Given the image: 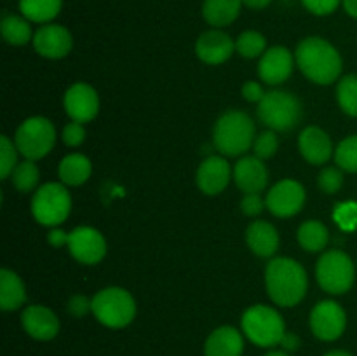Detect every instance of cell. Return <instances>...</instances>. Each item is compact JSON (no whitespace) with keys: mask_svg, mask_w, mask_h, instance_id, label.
Instances as JSON below:
<instances>
[{"mask_svg":"<svg viewBox=\"0 0 357 356\" xmlns=\"http://www.w3.org/2000/svg\"><path fill=\"white\" fill-rule=\"evenodd\" d=\"M16 150H17L16 143L10 142L9 136L6 135L0 136V177H2V180H6L7 177H10L14 168L17 166Z\"/></svg>","mask_w":357,"mask_h":356,"instance_id":"cell-33","label":"cell"},{"mask_svg":"<svg viewBox=\"0 0 357 356\" xmlns=\"http://www.w3.org/2000/svg\"><path fill=\"white\" fill-rule=\"evenodd\" d=\"M316 278L321 288L331 295L347 293L356 279L354 262L342 250L326 251L317 260Z\"/></svg>","mask_w":357,"mask_h":356,"instance_id":"cell-8","label":"cell"},{"mask_svg":"<svg viewBox=\"0 0 357 356\" xmlns=\"http://www.w3.org/2000/svg\"><path fill=\"white\" fill-rule=\"evenodd\" d=\"M265 286L272 302L281 307H293L305 297L309 279L305 269L295 258L275 257L265 269Z\"/></svg>","mask_w":357,"mask_h":356,"instance_id":"cell-1","label":"cell"},{"mask_svg":"<svg viewBox=\"0 0 357 356\" xmlns=\"http://www.w3.org/2000/svg\"><path fill=\"white\" fill-rule=\"evenodd\" d=\"M66 248L70 255L84 265L98 264L107 255V241L103 234L89 225H80L70 230Z\"/></svg>","mask_w":357,"mask_h":356,"instance_id":"cell-11","label":"cell"},{"mask_svg":"<svg viewBox=\"0 0 357 356\" xmlns=\"http://www.w3.org/2000/svg\"><path fill=\"white\" fill-rule=\"evenodd\" d=\"M230 177H232V170L227 159H223L222 156H209L197 168L195 181L206 195H218L227 188Z\"/></svg>","mask_w":357,"mask_h":356,"instance_id":"cell-18","label":"cell"},{"mask_svg":"<svg viewBox=\"0 0 357 356\" xmlns=\"http://www.w3.org/2000/svg\"><path fill=\"white\" fill-rule=\"evenodd\" d=\"M264 356H291V355L286 351H282V349H271V351L265 353Z\"/></svg>","mask_w":357,"mask_h":356,"instance_id":"cell-47","label":"cell"},{"mask_svg":"<svg viewBox=\"0 0 357 356\" xmlns=\"http://www.w3.org/2000/svg\"><path fill=\"white\" fill-rule=\"evenodd\" d=\"M255 124L248 114L229 110L222 114L213 129V142L223 156H243L255 143Z\"/></svg>","mask_w":357,"mask_h":356,"instance_id":"cell-3","label":"cell"},{"mask_svg":"<svg viewBox=\"0 0 357 356\" xmlns=\"http://www.w3.org/2000/svg\"><path fill=\"white\" fill-rule=\"evenodd\" d=\"M47 241H49V244L54 248L66 246V243H68V232H65V230H61V229H52V230H49Z\"/></svg>","mask_w":357,"mask_h":356,"instance_id":"cell-43","label":"cell"},{"mask_svg":"<svg viewBox=\"0 0 357 356\" xmlns=\"http://www.w3.org/2000/svg\"><path fill=\"white\" fill-rule=\"evenodd\" d=\"M10 177H13L10 180H13L14 187H16L20 192H23V194H26V192H31L38 185L40 171H38L35 161L26 159L14 168Z\"/></svg>","mask_w":357,"mask_h":356,"instance_id":"cell-30","label":"cell"},{"mask_svg":"<svg viewBox=\"0 0 357 356\" xmlns=\"http://www.w3.org/2000/svg\"><path fill=\"white\" fill-rule=\"evenodd\" d=\"M265 47H267V38L257 30H246L237 37L236 49L243 58L253 59L258 56H264Z\"/></svg>","mask_w":357,"mask_h":356,"instance_id":"cell-31","label":"cell"},{"mask_svg":"<svg viewBox=\"0 0 357 356\" xmlns=\"http://www.w3.org/2000/svg\"><path fill=\"white\" fill-rule=\"evenodd\" d=\"M298 149L303 159L307 163L314 164V166L326 164L331 159V156H333L331 138L324 129L317 128V126H309V128H305L300 133Z\"/></svg>","mask_w":357,"mask_h":356,"instance_id":"cell-20","label":"cell"},{"mask_svg":"<svg viewBox=\"0 0 357 356\" xmlns=\"http://www.w3.org/2000/svg\"><path fill=\"white\" fill-rule=\"evenodd\" d=\"M33 47L44 58L61 59L72 51L73 37L63 24L49 23L33 34Z\"/></svg>","mask_w":357,"mask_h":356,"instance_id":"cell-14","label":"cell"},{"mask_svg":"<svg viewBox=\"0 0 357 356\" xmlns=\"http://www.w3.org/2000/svg\"><path fill=\"white\" fill-rule=\"evenodd\" d=\"M63 0H20L21 16L33 23L47 24L61 13Z\"/></svg>","mask_w":357,"mask_h":356,"instance_id":"cell-26","label":"cell"},{"mask_svg":"<svg viewBox=\"0 0 357 356\" xmlns=\"http://www.w3.org/2000/svg\"><path fill=\"white\" fill-rule=\"evenodd\" d=\"M302 3L309 13L316 16H328L338 9L342 0H302Z\"/></svg>","mask_w":357,"mask_h":356,"instance_id":"cell-39","label":"cell"},{"mask_svg":"<svg viewBox=\"0 0 357 356\" xmlns=\"http://www.w3.org/2000/svg\"><path fill=\"white\" fill-rule=\"evenodd\" d=\"M246 243L255 255L261 258H268L278 251L279 234L278 229L271 222L257 220L250 223L246 229Z\"/></svg>","mask_w":357,"mask_h":356,"instance_id":"cell-22","label":"cell"},{"mask_svg":"<svg viewBox=\"0 0 357 356\" xmlns=\"http://www.w3.org/2000/svg\"><path fill=\"white\" fill-rule=\"evenodd\" d=\"M337 100L342 110L351 117H357V75L351 73L338 80Z\"/></svg>","mask_w":357,"mask_h":356,"instance_id":"cell-29","label":"cell"},{"mask_svg":"<svg viewBox=\"0 0 357 356\" xmlns=\"http://www.w3.org/2000/svg\"><path fill=\"white\" fill-rule=\"evenodd\" d=\"M66 311L73 318H84L86 314L93 313V299H87L86 295H73L66 302Z\"/></svg>","mask_w":357,"mask_h":356,"instance_id":"cell-38","label":"cell"},{"mask_svg":"<svg viewBox=\"0 0 357 356\" xmlns=\"http://www.w3.org/2000/svg\"><path fill=\"white\" fill-rule=\"evenodd\" d=\"M21 325L26 335L40 342H47L56 339L59 334V320L56 313L49 307L35 304L28 306L21 314Z\"/></svg>","mask_w":357,"mask_h":356,"instance_id":"cell-16","label":"cell"},{"mask_svg":"<svg viewBox=\"0 0 357 356\" xmlns=\"http://www.w3.org/2000/svg\"><path fill=\"white\" fill-rule=\"evenodd\" d=\"M265 202L260 194H244L241 199V212L246 216H258L265 208Z\"/></svg>","mask_w":357,"mask_h":356,"instance_id":"cell-40","label":"cell"},{"mask_svg":"<svg viewBox=\"0 0 357 356\" xmlns=\"http://www.w3.org/2000/svg\"><path fill=\"white\" fill-rule=\"evenodd\" d=\"M324 356H354V355L349 351H345V349H333V351H328Z\"/></svg>","mask_w":357,"mask_h":356,"instance_id":"cell-46","label":"cell"},{"mask_svg":"<svg viewBox=\"0 0 357 356\" xmlns=\"http://www.w3.org/2000/svg\"><path fill=\"white\" fill-rule=\"evenodd\" d=\"M296 237L303 250L316 253V251H323L326 248L328 241H330V232L319 220H307L298 227Z\"/></svg>","mask_w":357,"mask_h":356,"instance_id":"cell-28","label":"cell"},{"mask_svg":"<svg viewBox=\"0 0 357 356\" xmlns=\"http://www.w3.org/2000/svg\"><path fill=\"white\" fill-rule=\"evenodd\" d=\"M258 119L275 133L295 129L302 121V101L289 91L274 89L265 93L258 103Z\"/></svg>","mask_w":357,"mask_h":356,"instance_id":"cell-5","label":"cell"},{"mask_svg":"<svg viewBox=\"0 0 357 356\" xmlns=\"http://www.w3.org/2000/svg\"><path fill=\"white\" fill-rule=\"evenodd\" d=\"M72 212V195L65 184L40 185L31 199V213L38 223L45 227H58L65 222Z\"/></svg>","mask_w":357,"mask_h":356,"instance_id":"cell-7","label":"cell"},{"mask_svg":"<svg viewBox=\"0 0 357 356\" xmlns=\"http://www.w3.org/2000/svg\"><path fill=\"white\" fill-rule=\"evenodd\" d=\"M278 147H279L278 133L268 129V131L260 133V135L255 138V143H253L255 156L261 161L271 159V157L278 152Z\"/></svg>","mask_w":357,"mask_h":356,"instance_id":"cell-35","label":"cell"},{"mask_svg":"<svg viewBox=\"0 0 357 356\" xmlns=\"http://www.w3.org/2000/svg\"><path fill=\"white\" fill-rule=\"evenodd\" d=\"M342 6L349 16L357 20V0H342Z\"/></svg>","mask_w":357,"mask_h":356,"instance_id":"cell-45","label":"cell"},{"mask_svg":"<svg viewBox=\"0 0 357 356\" xmlns=\"http://www.w3.org/2000/svg\"><path fill=\"white\" fill-rule=\"evenodd\" d=\"M234 181L244 194H260L268 184V171L257 156H246L234 168Z\"/></svg>","mask_w":357,"mask_h":356,"instance_id":"cell-19","label":"cell"},{"mask_svg":"<svg viewBox=\"0 0 357 356\" xmlns=\"http://www.w3.org/2000/svg\"><path fill=\"white\" fill-rule=\"evenodd\" d=\"M26 300V290L20 276L10 269L0 271V307L2 311H16Z\"/></svg>","mask_w":357,"mask_h":356,"instance_id":"cell-24","label":"cell"},{"mask_svg":"<svg viewBox=\"0 0 357 356\" xmlns=\"http://www.w3.org/2000/svg\"><path fill=\"white\" fill-rule=\"evenodd\" d=\"M0 31H2L3 40L10 45H24L33 40L30 21L17 14H3L0 21Z\"/></svg>","mask_w":357,"mask_h":356,"instance_id":"cell-27","label":"cell"},{"mask_svg":"<svg viewBox=\"0 0 357 356\" xmlns=\"http://www.w3.org/2000/svg\"><path fill=\"white\" fill-rule=\"evenodd\" d=\"M279 346H281L282 351H286V353H289V355H291V353L298 351L300 346H302V341H300V337L296 334L286 330L284 337H282L281 344H279Z\"/></svg>","mask_w":357,"mask_h":356,"instance_id":"cell-42","label":"cell"},{"mask_svg":"<svg viewBox=\"0 0 357 356\" xmlns=\"http://www.w3.org/2000/svg\"><path fill=\"white\" fill-rule=\"evenodd\" d=\"M61 138L63 142H65V145L68 147L82 145L84 140H86V128H84V124H80V122H68V124L65 126V129H63Z\"/></svg>","mask_w":357,"mask_h":356,"instance_id":"cell-37","label":"cell"},{"mask_svg":"<svg viewBox=\"0 0 357 356\" xmlns=\"http://www.w3.org/2000/svg\"><path fill=\"white\" fill-rule=\"evenodd\" d=\"M333 218L342 230H347V232L356 230L357 229V202L356 201L338 202V205L335 206Z\"/></svg>","mask_w":357,"mask_h":356,"instance_id":"cell-34","label":"cell"},{"mask_svg":"<svg viewBox=\"0 0 357 356\" xmlns=\"http://www.w3.org/2000/svg\"><path fill=\"white\" fill-rule=\"evenodd\" d=\"M243 0H204L202 16L213 28H223L232 24L239 17Z\"/></svg>","mask_w":357,"mask_h":356,"instance_id":"cell-23","label":"cell"},{"mask_svg":"<svg viewBox=\"0 0 357 356\" xmlns=\"http://www.w3.org/2000/svg\"><path fill=\"white\" fill-rule=\"evenodd\" d=\"M236 51V42L220 28L204 31L195 42V54L208 65H222Z\"/></svg>","mask_w":357,"mask_h":356,"instance_id":"cell-17","label":"cell"},{"mask_svg":"<svg viewBox=\"0 0 357 356\" xmlns=\"http://www.w3.org/2000/svg\"><path fill=\"white\" fill-rule=\"evenodd\" d=\"M293 65H295L293 52L284 45H274V47L267 49L260 58L258 75L265 84L278 86L289 79V75L293 73Z\"/></svg>","mask_w":357,"mask_h":356,"instance_id":"cell-15","label":"cell"},{"mask_svg":"<svg viewBox=\"0 0 357 356\" xmlns=\"http://www.w3.org/2000/svg\"><path fill=\"white\" fill-rule=\"evenodd\" d=\"M268 212L279 218H289L302 212L305 205V188L300 181L286 178L268 191L265 199Z\"/></svg>","mask_w":357,"mask_h":356,"instance_id":"cell-12","label":"cell"},{"mask_svg":"<svg viewBox=\"0 0 357 356\" xmlns=\"http://www.w3.org/2000/svg\"><path fill=\"white\" fill-rule=\"evenodd\" d=\"M17 152L28 161H38L47 156L56 143V128L49 119L30 117L20 124L14 136Z\"/></svg>","mask_w":357,"mask_h":356,"instance_id":"cell-9","label":"cell"},{"mask_svg":"<svg viewBox=\"0 0 357 356\" xmlns=\"http://www.w3.org/2000/svg\"><path fill=\"white\" fill-rule=\"evenodd\" d=\"M271 3L272 0H243V6L250 7V9H255V10L265 9V7H268Z\"/></svg>","mask_w":357,"mask_h":356,"instance_id":"cell-44","label":"cell"},{"mask_svg":"<svg viewBox=\"0 0 357 356\" xmlns=\"http://www.w3.org/2000/svg\"><path fill=\"white\" fill-rule=\"evenodd\" d=\"M91 173H93V166L84 154H68L66 157H63L58 168L61 184L70 185V187H79V185L86 184Z\"/></svg>","mask_w":357,"mask_h":356,"instance_id":"cell-25","label":"cell"},{"mask_svg":"<svg viewBox=\"0 0 357 356\" xmlns=\"http://www.w3.org/2000/svg\"><path fill=\"white\" fill-rule=\"evenodd\" d=\"M317 185L324 194H337L344 185V175L340 168H324L317 177Z\"/></svg>","mask_w":357,"mask_h":356,"instance_id":"cell-36","label":"cell"},{"mask_svg":"<svg viewBox=\"0 0 357 356\" xmlns=\"http://www.w3.org/2000/svg\"><path fill=\"white\" fill-rule=\"evenodd\" d=\"M244 334L236 327L215 328L204 342V356H243Z\"/></svg>","mask_w":357,"mask_h":356,"instance_id":"cell-21","label":"cell"},{"mask_svg":"<svg viewBox=\"0 0 357 356\" xmlns=\"http://www.w3.org/2000/svg\"><path fill=\"white\" fill-rule=\"evenodd\" d=\"M310 330L319 341L335 342L347 328L345 309L335 300H321L310 311Z\"/></svg>","mask_w":357,"mask_h":356,"instance_id":"cell-10","label":"cell"},{"mask_svg":"<svg viewBox=\"0 0 357 356\" xmlns=\"http://www.w3.org/2000/svg\"><path fill=\"white\" fill-rule=\"evenodd\" d=\"M241 328L248 341L267 349L281 344L286 334V323L281 313L265 304L248 307L241 318Z\"/></svg>","mask_w":357,"mask_h":356,"instance_id":"cell-4","label":"cell"},{"mask_svg":"<svg viewBox=\"0 0 357 356\" xmlns=\"http://www.w3.org/2000/svg\"><path fill=\"white\" fill-rule=\"evenodd\" d=\"M93 314L107 328L129 327L136 318L135 297L121 286H108L93 297Z\"/></svg>","mask_w":357,"mask_h":356,"instance_id":"cell-6","label":"cell"},{"mask_svg":"<svg viewBox=\"0 0 357 356\" xmlns=\"http://www.w3.org/2000/svg\"><path fill=\"white\" fill-rule=\"evenodd\" d=\"M296 66L314 84L330 86L342 73V56L331 42L321 37H307L296 45Z\"/></svg>","mask_w":357,"mask_h":356,"instance_id":"cell-2","label":"cell"},{"mask_svg":"<svg viewBox=\"0 0 357 356\" xmlns=\"http://www.w3.org/2000/svg\"><path fill=\"white\" fill-rule=\"evenodd\" d=\"M335 163L349 173H357V135L342 140L335 149Z\"/></svg>","mask_w":357,"mask_h":356,"instance_id":"cell-32","label":"cell"},{"mask_svg":"<svg viewBox=\"0 0 357 356\" xmlns=\"http://www.w3.org/2000/svg\"><path fill=\"white\" fill-rule=\"evenodd\" d=\"M63 105L72 121L86 124L93 121L100 112V96L93 86L86 82H77L66 89Z\"/></svg>","mask_w":357,"mask_h":356,"instance_id":"cell-13","label":"cell"},{"mask_svg":"<svg viewBox=\"0 0 357 356\" xmlns=\"http://www.w3.org/2000/svg\"><path fill=\"white\" fill-rule=\"evenodd\" d=\"M243 96L246 101L251 103H260L265 96V91L261 87L260 82H255V80H248L243 86Z\"/></svg>","mask_w":357,"mask_h":356,"instance_id":"cell-41","label":"cell"}]
</instances>
